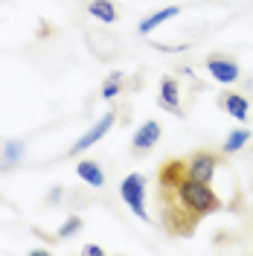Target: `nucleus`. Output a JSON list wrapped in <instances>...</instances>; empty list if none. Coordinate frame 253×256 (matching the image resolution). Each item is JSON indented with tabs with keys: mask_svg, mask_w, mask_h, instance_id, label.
<instances>
[{
	"mask_svg": "<svg viewBox=\"0 0 253 256\" xmlns=\"http://www.w3.org/2000/svg\"><path fill=\"white\" fill-rule=\"evenodd\" d=\"M224 207L212 180L190 172L186 158H166L154 175V212L169 239H192L206 216Z\"/></svg>",
	"mask_w": 253,
	"mask_h": 256,
	"instance_id": "1",
	"label": "nucleus"
},
{
	"mask_svg": "<svg viewBox=\"0 0 253 256\" xmlns=\"http://www.w3.org/2000/svg\"><path fill=\"white\" fill-rule=\"evenodd\" d=\"M120 195H122V201L128 204V210L142 218V222H148V212H146V178L140 172H131V175L120 184Z\"/></svg>",
	"mask_w": 253,
	"mask_h": 256,
	"instance_id": "2",
	"label": "nucleus"
},
{
	"mask_svg": "<svg viewBox=\"0 0 253 256\" xmlns=\"http://www.w3.org/2000/svg\"><path fill=\"white\" fill-rule=\"evenodd\" d=\"M204 64H206V73L216 82H222V84H233L242 76V67L230 52H210Z\"/></svg>",
	"mask_w": 253,
	"mask_h": 256,
	"instance_id": "3",
	"label": "nucleus"
},
{
	"mask_svg": "<svg viewBox=\"0 0 253 256\" xmlns=\"http://www.w3.org/2000/svg\"><path fill=\"white\" fill-rule=\"evenodd\" d=\"M160 137H163V126H160L158 120H146V122L137 128L134 140H131V154L137 160L148 158V154L154 152V146L160 143Z\"/></svg>",
	"mask_w": 253,
	"mask_h": 256,
	"instance_id": "4",
	"label": "nucleus"
},
{
	"mask_svg": "<svg viewBox=\"0 0 253 256\" xmlns=\"http://www.w3.org/2000/svg\"><path fill=\"white\" fill-rule=\"evenodd\" d=\"M114 120H116V114H114V111H108L105 116H99V120H96L94 126L88 128V131L82 134L79 140H76V143H73L70 148H67V158H79L82 152H88V148H90L94 143H99V140H102V137H105V134L111 131Z\"/></svg>",
	"mask_w": 253,
	"mask_h": 256,
	"instance_id": "5",
	"label": "nucleus"
},
{
	"mask_svg": "<svg viewBox=\"0 0 253 256\" xmlns=\"http://www.w3.org/2000/svg\"><path fill=\"white\" fill-rule=\"evenodd\" d=\"M158 105L163 108V111L174 114V116H184V105H180V82L174 79V76H163V79H160Z\"/></svg>",
	"mask_w": 253,
	"mask_h": 256,
	"instance_id": "6",
	"label": "nucleus"
},
{
	"mask_svg": "<svg viewBox=\"0 0 253 256\" xmlns=\"http://www.w3.org/2000/svg\"><path fill=\"white\" fill-rule=\"evenodd\" d=\"M218 105H222L233 120H238V122H242V120H248V111H250L248 96L238 94V90H224V94L218 96Z\"/></svg>",
	"mask_w": 253,
	"mask_h": 256,
	"instance_id": "7",
	"label": "nucleus"
},
{
	"mask_svg": "<svg viewBox=\"0 0 253 256\" xmlns=\"http://www.w3.org/2000/svg\"><path fill=\"white\" fill-rule=\"evenodd\" d=\"M88 15L102 20V24H116L120 20V9L114 0H90L88 3Z\"/></svg>",
	"mask_w": 253,
	"mask_h": 256,
	"instance_id": "8",
	"label": "nucleus"
},
{
	"mask_svg": "<svg viewBox=\"0 0 253 256\" xmlns=\"http://www.w3.org/2000/svg\"><path fill=\"white\" fill-rule=\"evenodd\" d=\"M76 175H79L84 184H90L94 190L105 186V172H102V166H99L96 160H79V163H76Z\"/></svg>",
	"mask_w": 253,
	"mask_h": 256,
	"instance_id": "9",
	"label": "nucleus"
},
{
	"mask_svg": "<svg viewBox=\"0 0 253 256\" xmlns=\"http://www.w3.org/2000/svg\"><path fill=\"white\" fill-rule=\"evenodd\" d=\"M180 15V6H166V9H158V12H152L148 18H142L140 20V32L142 35H148L152 30H158V26H163L166 20H172V18Z\"/></svg>",
	"mask_w": 253,
	"mask_h": 256,
	"instance_id": "10",
	"label": "nucleus"
},
{
	"mask_svg": "<svg viewBox=\"0 0 253 256\" xmlns=\"http://www.w3.org/2000/svg\"><path fill=\"white\" fill-rule=\"evenodd\" d=\"M126 88V73H111L108 79L102 82V99H116Z\"/></svg>",
	"mask_w": 253,
	"mask_h": 256,
	"instance_id": "11",
	"label": "nucleus"
},
{
	"mask_svg": "<svg viewBox=\"0 0 253 256\" xmlns=\"http://www.w3.org/2000/svg\"><path fill=\"white\" fill-rule=\"evenodd\" d=\"M248 140H250V131H248V128H236V131H230V137H227V143H224L222 148L230 154V158H233L236 152H242V148H244V143H248Z\"/></svg>",
	"mask_w": 253,
	"mask_h": 256,
	"instance_id": "12",
	"label": "nucleus"
},
{
	"mask_svg": "<svg viewBox=\"0 0 253 256\" xmlns=\"http://www.w3.org/2000/svg\"><path fill=\"white\" fill-rule=\"evenodd\" d=\"M79 230H82V218L79 216H70V218L62 224V230H58V239H67V236H73V233H79Z\"/></svg>",
	"mask_w": 253,
	"mask_h": 256,
	"instance_id": "13",
	"label": "nucleus"
},
{
	"mask_svg": "<svg viewBox=\"0 0 253 256\" xmlns=\"http://www.w3.org/2000/svg\"><path fill=\"white\" fill-rule=\"evenodd\" d=\"M82 254H88V256H90V254H94V256H102L105 250H102L99 244H84V248H82Z\"/></svg>",
	"mask_w": 253,
	"mask_h": 256,
	"instance_id": "14",
	"label": "nucleus"
}]
</instances>
